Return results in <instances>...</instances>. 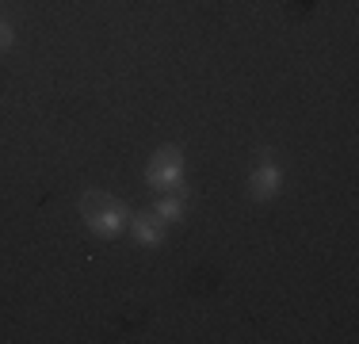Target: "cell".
<instances>
[{
    "instance_id": "obj_1",
    "label": "cell",
    "mask_w": 359,
    "mask_h": 344,
    "mask_svg": "<svg viewBox=\"0 0 359 344\" xmlns=\"http://www.w3.org/2000/svg\"><path fill=\"white\" fill-rule=\"evenodd\" d=\"M81 214H84V222L92 226V234H100V237H115L118 230L126 226V206L118 199H111V195H104V192L84 195Z\"/></svg>"
},
{
    "instance_id": "obj_6",
    "label": "cell",
    "mask_w": 359,
    "mask_h": 344,
    "mask_svg": "<svg viewBox=\"0 0 359 344\" xmlns=\"http://www.w3.org/2000/svg\"><path fill=\"white\" fill-rule=\"evenodd\" d=\"M8 46H12V27L0 23V50H8Z\"/></svg>"
},
{
    "instance_id": "obj_3",
    "label": "cell",
    "mask_w": 359,
    "mask_h": 344,
    "mask_svg": "<svg viewBox=\"0 0 359 344\" xmlns=\"http://www.w3.org/2000/svg\"><path fill=\"white\" fill-rule=\"evenodd\" d=\"M279 180H283V176H279V168L271 165V161H264V165L249 176V192L256 195V199H271V195L279 192Z\"/></svg>"
},
{
    "instance_id": "obj_5",
    "label": "cell",
    "mask_w": 359,
    "mask_h": 344,
    "mask_svg": "<svg viewBox=\"0 0 359 344\" xmlns=\"http://www.w3.org/2000/svg\"><path fill=\"white\" fill-rule=\"evenodd\" d=\"M180 214H184V199H165V203L157 206V218L161 222H176Z\"/></svg>"
},
{
    "instance_id": "obj_4",
    "label": "cell",
    "mask_w": 359,
    "mask_h": 344,
    "mask_svg": "<svg viewBox=\"0 0 359 344\" xmlns=\"http://www.w3.org/2000/svg\"><path fill=\"white\" fill-rule=\"evenodd\" d=\"M130 230L142 245H157L161 241V218H153V214H138V218L130 222Z\"/></svg>"
},
{
    "instance_id": "obj_2",
    "label": "cell",
    "mask_w": 359,
    "mask_h": 344,
    "mask_svg": "<svg viewBox=\"0 0 359 344\" xmlns=\"http://www.w3.org/2000/svg\"><path fill=\"white\" fill-rule=\"evenodd\" d=\"M180 172H184V157H180L176 150H161L157 157L149 161V184L153 187H172L176 180H180Z\"/></svg>"
}]
</instances>
